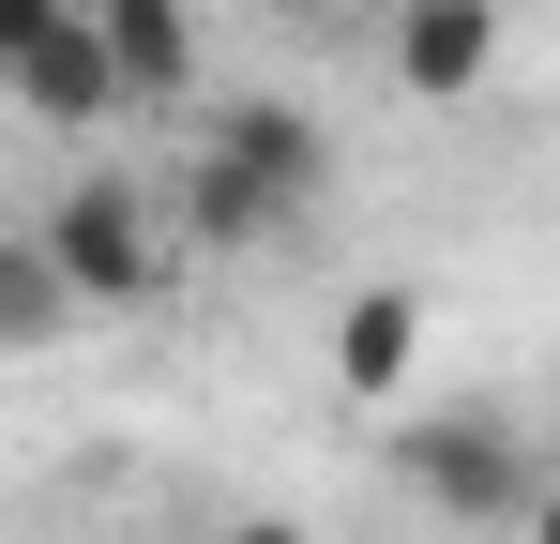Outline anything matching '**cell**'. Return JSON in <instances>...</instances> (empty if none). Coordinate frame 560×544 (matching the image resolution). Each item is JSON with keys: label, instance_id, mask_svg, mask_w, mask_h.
<instances>
[{"label": "cell", "instance_id": "1", "mask_svg": "<svg viewBox=\"0 0 560 544\" xmlns=\"http://www.w3.org/2000/svg\"><path fill=\"white\" fill-rule=\"evenodd\" d=\"M394 469H409V499L455 515V530H515V515L546 499V453L515 439L500 409H424V424L394 439Z\"/></svg>", "mask_w": 560, "mask_h": 544}, {"label": "cell", "instance_id": "2", "mask_svg": "<svg viewBox=\"0 0 560 544\" xmlns=\"http://www.w3.org/2000/svg\"><path fill=\"white\" fill-rule=\"evenodd\" d=\"M46 258H61L77 303H152V287H167V227H152V197L121 167H77L46 197Z\"/></svg>", "mask_w": 560, "mask_h": 544}, {"label": "cell", "instance_id": "3", "mask_svg": "<svg viewBox=\"0 0 560 544\" xmlns=\"http://www.w3.org/2000/svg\"><path fill=\"white\" fill-rule=\"evenodd\" d=\"M0 91H15L46 137H106V121L137 106V91H121V61H106V31H92V0H77V15H61V31H46V46H31Z\"/></svg>", "mask_w": 560, "mask_h": 544}, {"label": "cell", "instance_id": "4", "mask_svg": "<svg viewBox=\"0 0 560 544\" xmlns=\"http://www.w3.org/2000/svg\"><path fill=\"white\" fill-rule=\"evenodd\" d=\"M500 61V15L485 0H394V76L424 91V106H469Z\"/></svg>", "mask_w": 560, "mask_h": 544}, {"label": "cell", "instance_id": "5", "mask_svg": "<svg viewBox=\"0 0 560 544\" xmlns=\"http://www.w3.org/2000/svg\"><path fill=\"white\" fill-rule=\"evenodd\" d=\"M273 227H303V212H288L243 152H212V137H197V167H183V243H197V258H243V243H273Z\"/></svg>", "mask_w": 560, "mask_h": 544}, {"label": "cell", "instance_id": "6", "mask_svg": "<svg viewBox=\"0 0 560 544\" xmlns=\"http://www.w3.org/2000/svg\"><path fill=\"white\" fill-rule=\"evenodd\" d=\"M106 61H121V91L137 106H183L197 91V0H92Z\"/></svg>", "mask_w": 560, "mask_h": 544}, {"label": "cell", "instance_id": "7", "mask_svg": "<svg viewBox=\"0 0 560 544\" xmlns=\"http://www.w3.org/2000/svg\"><path fill=\"white\" fill-rule=\"evenodd\" d=\"M212 152H243V167L273 181L288 212H318V181H334V137H318V121H303V106H273V91H243V106H228V121H212Z\"/></svg>", "mask_w": 560, "mask_h": 544}, {"label": "cell", "instance_id": "8", "mask_svg": "<svg viewBox=\"0 0 560 544\" xmlns=\"http://www.w3.org/2000/svg\"><path fill=\"white\" fill-rule=\"evenodd\" d=\"M409 363H424V303H409V287H349L334 378H349V393H409Z\"/></svg>", "mask_w": 560, "mask_h": 544}, {"label": "cell", "instance_id": "9", "mask_svg": "<svg viewBox=\"0 0 560 544\" xmlns=\"http://www.w3.org/2000/svg\"><path fill=\"white\" fill-rule=\"evenodd\" d=\"M61 318H92V303L61 287V258H46V227H0V363H15V348H46Z\"/></svg>", "mask_w": 560, "mask_h": 544}, {"label": "cell", "instance_id": "10", "mask_svg": "<svg viewBox=\"0 0 560 544\" xmlns=\"http://www.w3.org/2000/svg\"><path fill=\"white\" fill-rule=\"evenodd\" d=\"M61 15H77V0H0V76H15V61H31V46H46Z\"/></svg>", "mask_w": 560, "mask_h": 544}, {"label": "cell", "instance_id": "11", "mask_svg": "<svg viewBox=\"0 0 560 544\" xmlns=\"http://www.w3.org/2000/svg\"><path fill=\"white\" fill-rule=\"evenodd\" d=\"M515 544H560V469H546V499H530V515H515Z\"/></svg>", "mask_w": 560, "mask_h": 544}, {"label": "cell", "instance_id": "12", "mask_svg": "<svg viewBox=\"0 0 560 544\" xmlns=\"http://www.w3.org/2000/svg\"><path fill=\"white\" fill-rule=\"evenodd\" d=\"M228 544H303V530H288V515H258V530H228Z\"/></svg>", "mask_w": 560, "mask_h": 544}, {"label": "cell", "instance_id": "13", "mask_svg": "<svg viewBox=\"0 0 560 544\" xmlns=\"http://www.w3.org/2000/svg\"><path fill=\"white\" fill-rule=\"evenodd\" d=\"M546 469H560V439H546Z\"/></svg>", "mask_w": 560, "mask_h": 544}]
</instances>
